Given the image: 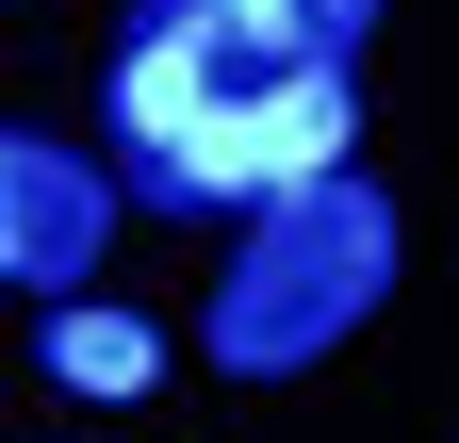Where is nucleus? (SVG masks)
Returning <instances> with one entry per match:
<instances>
[{"label": "nucleus", "mask_w": 459, "mask_h": 443, "mask_svg": "<svg viewBox=\"0 0 459 443\" xmlns=\"http://www.w3.org/2000/svg\"><path fill=\"white\" fill-rule=\"evenodd\" d=\"M377 296H394V197L344 164V181L247 213V247H230V280H213L197 328H213V361H230V378H296V361H328Z\"/></svg>", "instance_id": "nucleus-1"}, {"label": "nucleus", "mask_w": 459, "mask_h": 443, "mask_svg": "<svg viewBox=\"0 0 459 443\" xmlns=\"http://www.w3.org/2000/svg\"><path fill=\"white\" fill-rule=\"evenodd\" d=\"M344 164H361V99H344V66H263V83H230L164 164H132V197H148V213H230V197L263 213V197L344 181Z\"/></svg>", "instance_id": "nucleus-2"}, {"label": "nucleus", "mask_w": 459, "mask_h": 443, "mask_svg": "<svg viewBox=\"0 0 459 443\" xmlns=\"http://www.w3.org/2000/svg\"><path fill=\"white\" fill-rule=\"evenodd\" d=\"M230 83H263V66L230 49V17H213V0H148V17H132V49H115V148H132V164H164V148H181Z\"/></svg>", "instance_id": "nucleus-3"}, {"label": "nucleus", "mask_w": 459, "mask_h": 443, "mask_svg": "<svg viewBox=\"0 0 459 443\" xmlns=\"http://www.w3.org/2000/svg\"><path fill=\"white\" fill-rule=\"evenodd\" d=\"M99 213L115 181L82 148H49V132H0V280H33V296H82L99 280Z\"/></svg>", "instance_id": "nucleus-4"}, {"label": "nucleus", "mask_w": 459, "mask_h": 443, "mask_svg": "<svg viewBox=\"0 0 459 443\" xmlns=\"http://www.w3.org/2000/svg\"><path fill=\"white\" fill-rule=\"evenodd\" d=\"M148 328L115 312V296H49V378H66V395H148Z\"/></svg>", "instance_id": "nucleus-5"}, {"label": "nucleus", "mask_w": 459, "mask_h": 443, "mask_svg": "<svg viewBox=\"0 0 459 443\" xmlns=\"http://www.w3.org/2000/svg\"><path fill=\"white\" fill-rule=\"evenodd\" d=\"M361 33H377V0H279V49H263V66H361Z\"/></svg>", "instance_id": "nucleus-6"}, {"label": "nucleus", "mask_w": 459, "mask_h": 443, "mask_svg": "<svg viewBox=\"0 0 459 443\" xmlns=\"http://www.w3.org/2000/svg\"><path fill=\"white\" fill-rule=\"evenodd\" d=\"M213 17H230V49H247V66L279 49V0H213Z\"/></svg>", "instance_id": "nucleus-7"}]
</instances>
